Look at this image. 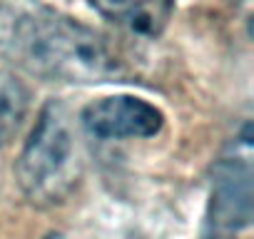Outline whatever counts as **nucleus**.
<instances>
[{
    "mask_svg": "<svg viewBox=\"0 0 254 239\" xmlns=\"http://www.w3.org/2000/svg\"><path fill=\"white\" fill-rule=\"evenodd\" d=\"M0 55L50 82L97 85L127 77L125 60L97 30L40 0L0 3Z\"/></svg>",
    "mask_w": 254,
    "mask_h": 239,
    "instance_id": "obj_1",
    "label": "nucleus"
},
{
    "mask_svg": "<svg viewBox=\"0 0 254 239\" xmlns=\"http://www.w3.org/2000/svg\"><path fill=\"white\" fill-rule=\"evenodd\" d=\"M82 175L77 137L70 112L63 102L50 100L30 130V137L15 162V177L23 194L38 207L65 202Z\"/></svg>",
    "mask_w": 254,
    "mask_h": 239,
    "instance_id": "obj_2",
    "label": "nucleus"
},
{
    "mask_svg": "<svg viewBox=\"0 0 254 239\" xmlns=\"http://www.w3.org/2000/svg\"><path fill=\"white\" fill-rule=\"evenodd\" d=\"M80 122L85 132L97 140H135L155 137L165 125V115L142 97L112 95L90 102L80 115Z\"/></svg>",
    "mask_w": 254,
    "mask_h": 239,
    "instance_id": "obj_3",
    "label": "nucleus"
},
{
    "mask_svg": "<svg viewBox=\"0 0 254 239\" xmlns=\"http://www.w3.org/2000/svg\"><path fill=\"white\" fill-rule=\"evenodd\" d=\"M252 219V170L249 157H224L214 167L212 222L219 229H242Z\"/></svg>",
    "mask_w": 254,
    "mask_h": 239,
    "instance_id": "obj_4",
    "label": "nucleus"
},
{
    "mask_svg": "<svg viewBox=\"0 0 254 239\" xmlns=\"http://www.w3.org/2000/svg\"><path fill=\"white\" fill-rule=\"evenodd\" d=\"M107 20L140 38H160L175 13V0H90Z\"/></svg>",
    "mask_w": 254,
    "mask_h": 239,
    "instance_id": "obj_5",
    "label": "nucleus"
},
{
    "mask_svg": "<svg viewBox=\"0 0 254 239\" xmlns=\"http://www.w3.org/2000/svg\"><path fill=\"white\" fill-rule=\"evenodd\" d=\"M30 92L28 87L8 70L0 67V147L8 145L28 115Z\"/></svg>",
    "mask_w": 254,
    "mask_h": 239,
    "instance_id": "obj_6",
    "label": "nucleus"
},
{
    "mask_svg": "<svg viewBox=\"0 0 254 239\" xmlns=\"http://www.w3.org/2000/svg\"><path fill=\"white\" fill-rule=\"evenodd\" d=\"M0 189H3V175H0Z\"/></svg>",
    "mask_w": 254,
    "mask_h": 239,
    "instance_id": "obj_7",
    "label": "nucleus"
}]
</instances>
